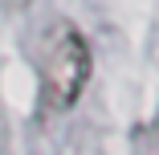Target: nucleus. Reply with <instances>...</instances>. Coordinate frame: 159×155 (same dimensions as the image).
<instances>
[{
  "mask_svg": "<svg viewBox=\"0 0 159 155\" xmlns=\"http://www.w3.org/2000/svg\"><path fill=\"white\" fill-rule=\"evenodd\" d=\"M90 41L82 37V29L70 21H57L45 37V61H41V78H45V102L53 110H70L82 90L90 82Z\"/></svg>",
  "mask_w": 159,
  "mask_h": 155,
  "instance_id": "obj_1",
  "label": "nucleus"
}]
</instances>
